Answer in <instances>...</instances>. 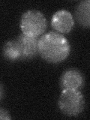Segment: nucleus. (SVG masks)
Segmentation results:
<instances>
[{
    "instance_id": "7ed1b4c3",
    "label": "nucleus",
    "mask_w": 90,
    "mask_h": 120,
    "mask_svg": "<svg viewBox=\"0 0 90 120\" xmlns=\"http://www.w3.org/2000/svg\"><path fill=\"white\" fill-rule=\"evenodd\" d=\"M47 21L39 11L29 10L22 14L20 19V29L23 34L38 38L46 31Z\"/></svg>"
},
{
    "instance_id": "1a4fd4ad",
    "label": "nucleus",
    "mask_w": 90,
    "mask_h": 120,
    "mask_svg": "<svg viewBox=\"0 0 90 120\" xmlns=\"http://www.w3.org/2000/svg\"><path fill=\"white\" fill-rule=\"evenodd\" d=\"M11 119V117L9 114V112H8L6 110H5V109L0 107V119L9 120Z\"/></svg>"
},
{
    "instance_id": "39448f33",
    "label": "nucleus",
    "mask_w": 90,
    "mask_h": 120,
    "mask_svg": "<svg viewBox=\"0 0 90 120\" xmlns=\"http://www.w3.org/2000/svg\"><path fill=\"white\" fill-rule=\"evenodd\" d=\"M59 84L62 90H79L83 87L85 84V77L79 70L71 68L63 72L60 77Z\"/></svg>"
},
{
    "instance_id": "9d476101",
    "label": "nucleus",
    "mask_w": 90,
    "mask_h": 120,
    "mask_svg": "<svg viewBox=\"0 0 90 120\" xmlns=\"http://www.w3.org/2000/svg\"><path fill=\"white\" fill-rule=\"evenodd\" d=\"M4 95V89H3V86L0 82V100L2 99V98L3 97Z\"/></svg>"
},
{
    "instance_id": "0eeeda50",
    "label": "nucleus",
    "mask_w": 90,
    "mask_h": 120,
    "mask_svg": "<svg viewBox=\"0 0 90 120\" xmlns=\"http://www.w3.org/2000/svg\"><path fill=\"white\" fill-rule=\"evenodd\" d=\"M90 1H81L75 8V18L77 22L84 28L90 26Z\"/></svg>"
},
{
    "instance_id": "423d86ee",
    "label": "nucleus",
    "mask_w": 90,
    "mask_h": 120,
    "mask_svg": "<svg viewBox=\"0 0 90 120\" xmlns=\"http://www.w3.org/2000/svg\"><path fill=\"white\" fill-rule=\"evenodd\" d=\"M51 25L58 33H68L74 27V20L68 11L59 10L52 16Z\"/></svg>"
},
{
    "instance_id": "6e6552de",
    "label": "nucleus",
    "mask_w": 90,
    "mask_h": 120,
    "mask_svg": "<svg viewBox=\"0 0 90 120\" xmlns=\"http://www.w3.org/2000/svg\"><path fill=\"white\" fill-rule=\"evenodd\" d=\"M2 55L8 61H17L20 60V53L15 40H10L4 44L2 49Z\"/></svg>"
},
{
    "instance_id": "f257e3e1",
    "label": "nucleus",
    "mask_w": 90,
    "mask_h": 120,
    "mask_svg": "<svg viewBox=\"0 0 90 120\" xmlns=\"http://www.w3.org/2000/svg\"><path fill=\"white\" fill-rule=\"evenodd\" d=\"M70 52L68 41L60 33L50 32L38 38V54L48 62H62L68 58Z\"/></svg>"
},
{
    "instance_id": "f03ea898",
    "label": "nucleus",
    "mask_w": 90,
    "mask_h": 120,
    "mask_svg": "<svg viewBox=\"0 0 90 120\" xmlns=\"http://www.w3.org/2000/svg\"><path fill=\"white\" fill-rule=\"evenodd\" d=\"M59 110L68 116H77L83 111L85 99L79 90L63 89L59 98Z\"/></svg>"
},
{
    "instance_id": "20e7f679",
    "label": "nucleus",
    "mask_w": 90,
    "mask_h": 120,
    "mask_svg": "<svg viewBox=\"0 0 90 120\" xmlns=\"http://www.w3.org/2000/svg\"><path fill=\"white\" fill-rule=\"evenodd\" d=\"M17 46L20 53V60L32 59L38 54V38L22 33L17 38Z\"/></svg>"
}]
</instances>
